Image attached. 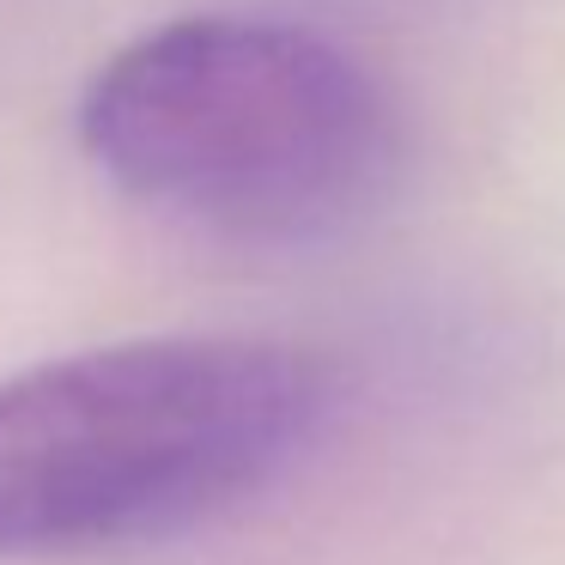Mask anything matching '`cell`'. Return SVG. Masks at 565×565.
<instances>
[{"mask_svg": "<svg viewBox=\"0 0 565 565\" xmlns=\"http://www.w3.org/2000/svg\"><path fill=\"white\" fill-rule=\"evenodd\" d=\"M334 377L262 334H147L0 377V559L183 535L310 450Z\"/></svg>", "mask_w": 565, "mask_h": 565, "instance_id": "obj_1", "label": "cell"}, {"mask_svg": "<svg viewBox=\"0 0 565 565\" xmlns=\"http://www.w3.org/2000/svg\"><path fill=\"white\" fill-rule=\"evenodd\" d=\"M79 147L122 195L249 244H317L383 207L402 164L390 92L341 43L195 13L110 55Z\"/></svg>", "mask_w": 565, "mask_h": 565, "instance_id": "obj_2", "label": "cell"}]
</instances>
